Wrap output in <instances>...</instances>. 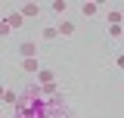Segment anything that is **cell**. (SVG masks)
I'll return each instance as SVG.
<instances>
[{"mask_svg":"<svg viewBox=\"0 0 124 118\" xmlns=\"http://www.w3.org/2000/svg\"><path fill=\"white\" fill-rule=\"evenodd\" d=\"M16 53H19V59H34V56H40V41H37V37H25V41H19Z\"/></svg>","mask_w":124,"mask_h":118,"instance_id":"6da1fadb","label":"cell"},{"mask_svg":"<svg viewBox=\"0 0 124 118\" xmlns=\"http://www.w3.org/2000/svg\"><path fill=\"white\" fill-rule=\"evenodd\" d=\"M19 13H22L25 22H28V19H37V16L44 13V6H40V3H34V0H28V3H22V6H19Z\"/></svg>","mask_w":124,"mask_h":118,"instance_id":"7a4b0ae2","label":"cell"},{"mask_svg":"<svg viewBox=\"0 0 124 118\" xmlns=\"http://www.w3.org/2000/svg\"><path fill=\"white\" fill-rule=\"evenodd\" d=\"M40 68H44V65H40V56H34V59H19V72H22V75H37Z\"/></svg>","mask_w":124,"mask_h":118,"instance_id":"3957f363","label":"cell"},{"mask_svg":"<svg viewBox=\"0 0 124 118\" xmlns=\"http://www.w3.org/2000/svg\"><path fill=\"white\" fill-rule=\"evenodd\" d=\"M34 78H37V84H40V87H46V84H56V72H53V68H40Z\"/></svg>","mask_w":124,"mask_h":118,"instance_id":"277c9868","label":"cell"},{"mask_svg":"<svg viewBox=\"0 0 124 118\" xmlns=\"http://www.w3.org/2000/svg\"><path fill=\"white\" fill-rule=\"evenodd\" d=\"M56 28H59V37H71V34H75V22H71V19H59Z\"/></svg>","mask_w":124,"mask_h":118,"instance_id":"5b68a950","label":"cell"},{"mask_svg":"<svg viewBox=\"0 0 124 118\" xmlns=\"http://www.w3.org/2000/svg\"><path fill=\"white\" fill-rule=\"evenodd\" d=\"M6 25H9V28H13V31H19V28H25V19H22V13H19V9H13V13L6 16Z\"/></svg>","mask_w":124,"mask_h":118,"instance_id":"8992f818","label":"cell"},{"mask_svg":"<svg viewBox=\"0 0 124 118\" xmlns=\"http://www.w3.org/2000/svg\"><path fill=\"white\" fill-rule=\"evenodd\" d=\"M56 37H59V28H56V25H44V28H40V41L50 44V41H56Z\"/></svg>","mask_w":124,"mask_h":118,"instance_id":"52a82bcc","label":"cell"},{"mask_svg":"<svg viewBox=\"0 0 124 118\" xmlns=\"http://www.w3.org/2000/svg\"><path fill=\"white\" fill-rule=\"evenodd\" d=\"M81 13L90 19V16H96V13H99V3H93V0H84V3H81Z\"/></svg>","mask_w":124,"mask_h":118,"instance_id":"ba28073f","label":"cell"},{"mask_svg":"<svg viewBox=\"0 0 124 118\" xmlns=\"http://www.w3.org/2000/svg\"><path fill=\"white\" fill-rule=\"evenodd\" d=\"M50 9L59 16V19H65V9H68V3H65V0H53V3H50Z\"/></svg>","mask_w":124,"mask_h":118,"instance_id":"9c48e42d","label":"cell"},{"mask_svg":"<svg viewBox=\"0 0 124 118\" xmlns=\"http://www.w3.org/2000/svg\"><path fill=\"white\" fill-rule=\"evenodd\" d=\"M106 22H108V25H121V22H124V13H121V9H108Z\"/></svg>","mask_w":124,"mask_h":118,"instance_id":"30bf717a","label":"cell"},{"mask_svg":"<svg viewBox=\"0 0 124 118\" xmlns=\"http://www.w3.org/2000/svg\"><path fill=\"white\" fill-rule=\"evenodd\" d=\"M108 34H112V41H118V37H124V28L121 25H108Z\"/></svg>","mask_w":124,"mask_h":118,"instance_id":"8fae6325","label":"cell"},{"mask_svg":"<svg viewBox=\"0 0 124 118\" xmlns=\"http://www.w3.org/2000/svg\"><path fill=\"white\" fill-rule=\"evenodd\" d=\"M3 103H6V106H13V103H16V90H13V87H6V93H3Z\"/></svg>","mask_w":124,"mask_h":118,"instance_id":"7c38bea8","label":"cell"},{"mask_svg":"<svg viewBox=\"0 0 124 118\" xmlns=\"http://www.w3.org/2000/svg\"><path fill=\"white\" fill-rule=\"evenodd\" d=\"M9 34H13V28L6 25V19H0V37H9Z\"/></svg>","mask_w":124,"mask_h":118,"instance_id":"4fadbf2b","label":"cell"},{"mask_svg":"<svg viewBox=\"0 0 124 118\" xmlns=\"http://www.w3.org/2000/svg\"><path fill=\"white\" fill-rule=\"evenodd\" d=\"M56 90H59V84H46V87H40V93H44V96H53Z\"/></svg>","mask_w":124,"mask_h":118,"instance_id":"5bb4252c","label":"cell"},{"mask_svg":"<svg viewBox=\"0 0 124 118\" xmlns=\"http://www.w3.org/2000/svg\"><path fill=\"white\" fill-rule=\"evenodd\" d=\"M115 65H118V68H124V53H121L118 59H115Z\"/></svg>","mask_w":124,"mask_h":118,"instance_id":"9a60e30c","label":"cell"},{"mask_svg":"<svg viewBox=\"0 0 124 118\" xmlns=\"http://www.w3.org/2000/svg\"><path fill=\"white\" fill-rule=\"evenodd\" d=\"M3 93H6V87H3V84H0V103H3Z\"/></svg>","mask_w":124,"mask_h":118,"instance_id":"2e32d148","label":"cell"}]
</instances>
